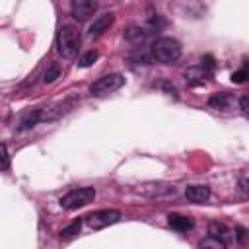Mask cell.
Here are the masks:
<instances>
[{
  "label": "cell",
  "instance_id": "1",
  "mask_svg": "<svg viewBox=\"0 0 249 249\" xmlns=\"http://www.w3.org/2000/svg\"><path fill=\"white\" fill-rule=\"evenodd\" d=\"M152 54L163 64H173L181 58V43L173 37H160L152 45Z\"/></svg>",
  "mask_w": 249,
  "mask_h": 249
},
{
  "label": "cell",
  "instance_id": "2",
  "mask_svg": "<svg viewBox=\"0 0 249 249\" xmlns=\"http://www.w3.org/2000/svg\"><path fill=\"white\" fill-rule=\"evenodd\" d=\"M80 31L74 27V25H62L58 29V35H56V47H58V53L64 56V58H74L78 54V49H80Z\"/></svg>",
  "mask_w": 249,
  "mask_h": 249
},
{
  "label": "cell",
  "instance_id": "3",
  "mask_svg": "<svg viewBox=\"0 0 249 249\" xmlns=\"http://www.w3.org/2000/svg\"><path fill=\"white\" fill-rule=\"evenodd\" d=\"M93 198H95V189L93 187H80V189H74V191L66 193L58 202L64 210H76V208H82V206L89 204Z\"/></svg>",
  "mask_w": 249,
  "mask_h": 249
},
{
  "label": "cell",
  "instance_id": "4",
  "mask_svg": "<svg viewBox=\"0 0 249 249\" xmlns=\"http://www.w3.org/2000/svg\"><path fill=\"white\" fill-rule=\"evenodd\" d=\"M123 86H124V76L119 74V72H113V74H107V76L97 78L89 86V93H93V95H105V93L117 91Z\"/></svg>",
  "mask_w": 249,
  "mask_h": 249
},
{
  "label": "cell",
  "instance_id": "5",
  "mask_svg": "<svg viewBox=\"0 0 249 249\" xmlns=\"http://www.w3.org/2000/svg\"><path fill=\"white\" fill-rule=\"evenodd\" d=\"M121 220V212L119 210H113V208H107V210H97L89 216H86V224L91 228V230H103L111 224H117Z\"/></svg>",
  "mask_w": 249,
  "mask_h": 249
},
{
  "label": "cell",
  "instance_id": "6",
  "mask_svg": "<svg viewBox=\"0 0 249 249\" xmlns=\"http://www.w3.org/2000/svg\"><path fill=\"white\" fill-rule=\"evenodd\" d=\"M97 10V2L93 0H74L72 2V16L78 21H86L89 19Z\"/></svg>",
  "mask_w": 249,
  "mask_h": 249
},
{
  "label": "cell",
  "instance_id": "7",
  "mask_svg": "<svg viewBox=\"0 0 249 249\" xmlns=\"http://www.w3.org/2000/svg\"><path fill=\"white\" fill-rule=\"evenodd\" d=\"M185 196L189 202L200 204V202H206L210 198V189L206 185H189L185 189Z\"/></svg>",
  "mask_w": 249,
  "mask_h": 249
},
{
  "label": "cell",
  "instance_id": "8",
  "mask_svg": "<svg viewBox=\"0 0 249 249\" xmlns=\"http://www.w3.org/2000/svg\"><path fill=\"white\" fill-rule=\"evenodd\" d=\"M111 23H113V14H103V16H99V18L89 25V35H91V37H93V35H101L103 31L109 29Z\"/></svg>",
  "mask_w": 249,
  "mask_h": 249
},
{
  "label": "cell",
  "instance_id": "9",
  "mask_svg": "<svg viewBox=\"0 0 249 249\" xmlns=\"http://www.w3.org/2000/svg\"><path fill=\"white\" fill-rule=\"evenodd\" d=\"M167 224H169V228H173V230H177V231H187V230L193 228L191 218L181 216V214H169V216H167Z\"/></svg>",
  "mask_w": 249,
  "mask_h": 249
},
{
  "label": "cell",
  "instance_id": "10",
  "mask_svg": "<svg viewBox=\"0 0 249 249\" xmlns=\"http://www.w3.org/2000/svg\"><path fill=\"white\" fill-rule=\"evenodd\" d=\"M39 121H41V111H39V109H31V111H27V113L21 117V121H19V130H29V128H33Z\"/></svg>",
  "mask_w": 249,
  "mask_h": 249
},
{
  "label": "cell",
  "instance_id": "11",
  "mask_svg": "<svg viewBox=\"0 0 249 249\" xmlns=\"http://www.w3.org/2000/svg\"><path fill=\"white\" fill-rule=\"evenodd\" d=\"M152 187V191H142L144 195H148V196H169V195H175V189L173 187H169V185H150Z\"/></svg>",
  "mask_w": 249,
  "mask_h": 249
},
{
  "label": "cell",
  "instance_id": "12",
  "mask_svg": "<svg viewBox=\"0 0 249 249\" xmlns=\"http://www.w3.org/2000/svg\"><path fill=\"white\" fill-rule=\"evenodd\" d=\"M198 249H226V243H224L222 239H218V237L206 235V237H204V239L200 241Z\"/></svg>",
  "mask_w": 249,
  "mask_h": 249
},
{
  "label": "cell",
  "instance_id": "13",
  "mask_svg": "<svg viewBox=\"0 0 249 249\" xmlns=\"http://www.w3.org/2000/svg\"><path fill=\"white\" fill-rule=\"evenodd\" d=\"M208 105L210 107H216V109H226L228 107V95L226 93H216L208 99Z\"/></svg>",
  "mask_w": 249,
  "mask_h": 249
},
{
  "label": "cell",
  "instance_id": "14",
  "mask_svg": "<svg viewBox=\"0 0 249 249\" xmlns=\"http://www.w3.org/2000/svg\"><path fill=\"white\" fill-rule=\"evenodd\" d=\"M228 233H230V230H228L226 226L216 224V222L210 224V235H212V237H218V239L224 241V237H228Z\"/></svg>",
  "mask_w": 249,
  "mask_h": 249
},
{
  "label": "cell",
  "instance_id": "15",
  "mask_svg": "<svg viewBox=\"0 0 249 249\" xmlns=\"http://www.w3.org/2000/svg\"><path fill=\"white\" fill-rule=\"evenodd\" d=\"M97 56H99L97 51H88V53L78 60V66H80V68H88V66H91V64L97 60Z\"/></svg>",
  "mask_w": 249,
  "mask_h": 249
},
{
  "label": "cell",
  "instance_id": "16",
  "mask_svg": "<svg viewBox=\"0 0 249 249\" xmlns=\"http://www.w3.org/2000/svg\"><path fill=\"white\" fill-rule=\"evenodd\" d=\"M58 76H60V70H58L56 64H53V66H49V68L45 70V74H43V82H45V84H53Z\"/></svg>",
  "mask_w": 249,
  "mask_h": 249
},
{
  "label": "cell",
  "instance_id": "17",
  "mask_svg": "<svg viewBox=\"0 0 249 249\" xmlns=\"http://www.w3.org/2000/svg\"><path fill=\"white\" fill-rule=\"evenodd\" d=\"M124 37L128 41H132V43H140L144 39V31L140 27H128V31L124 33Z\"/></svg>",
  "mask_w": 249,
  "mask_h": 249
},
{
  "label": "cell",
  "instance_id": "18",
  "mask_svg": "<svg viewBox=\"0 0 249 249\" xmlns=\"http://www.w3.org/2000/svg\"><path fill=\"white\" fill-rule=\"evenodd\" d=\"M80 228H82V222L80 220H74L72 224H68L66 228H62V235L64 237H72V235H76V233H80Z\"/></svg>",
  "mask_w": 249,
  "mask_h": 249
},
{
  "label": "cell",
  "instance_id": "19",
  "mask_svg": "<svg viewBox=\"0 0 249 249\" xmlns=\"http://www.w3.org/2000/svg\"><path fill=\"white\" fill-rule=\"evenodd\" d=\"M8 167H10V154L8 148L0 144V169H8Z\"/></svg>",
  "mask_w": 249,
  "mask_h": 249
},
{
  "label": "cell",
  "instance_id": "20",
  "mask_svg": "<svg viewBox=\"0 0 249 249\" xmlns=\"http://www.w3.org/2000/svg\"><path fill=\"white\" fill-rule=\"evenodd\" d=\"M245 80H247V68H241L231 74V82H235V84H243Z\"/></svg>",
  "mask_w": 249,
  "mask_h": 249
},
{
  "label": "cell",
  "instance_id": "21",
  "mask_svg": "<svg viewBox=\"0 0 249 249\" xmlns=\"http://www.w3.org/2000/svg\"><path fill=\"white\" fill-rule=\"evenodd\" d=\"M239 189H241L243 195H247V177H245V173H243L241 179H239Z\"/></svg>",
  "mask_w": 249,
  "mask_h": 249
},
{
  "label": "cell",
  "instance_id": "22",
  "mask_svg": "<svg viewBox=\"0 0 249 249\" xmlns=\"http://www.w3.org/2000/svg\"><path fill=\"white\" fill-rule=\"evenodd\" d=\"M239 105H241V111H243V113H247V97H245V95H241Z\"/></svg>",
  "mask_w": 249,
  "mask_h": 249
},
{
  "label": "cell",
  "instance_id": "23",
  "mask_svg": "<svg viewBox=\"0 0 249 249\" xmlns=\"http://www.w3.org/2000/svg\"><path fill=\"white\" fill-rule=\"evenodd\" d=\"M237 239H239L241 243L245 241V230H243V228H237Z\"/></svg>",
  "mask_w": 249,
  "mask_h": 249
}]
</instances>
